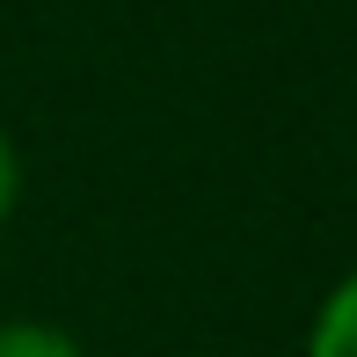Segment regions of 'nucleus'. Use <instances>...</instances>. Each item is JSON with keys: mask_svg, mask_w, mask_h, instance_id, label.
<instances>
[{"mask_svg": "<svg viewBox=\"0 0 357 357\" xmlns=\"http://www.w3.org/2000/svg\"><path fill=\"white\" fill-rule=\"evenodd\" d=\"M306 357H357V270L321 299L314 335H306Z\"/></svg>", "mask_w": 357, "mask_h": 357, "instance_id": "f257e3e1", "label": "nucleus"}, {"mask_svg": "<svg viewBox=\"0 0 357 357\" xmlns=\"http://www.w3.org/2000/svg\"><path fill=\"white\" fill-rule=\"evenodd\" d=\"M15 146H8V132H0V226H8V212H15Z\"/></svg>", "mask_w": 357, "mask_h": 357, "instance_id": "7ed1b4c3", "label": "nucleus"}, {"mask_svg": "<svg viewBox=\"0 0 357 357\" xmlns=\"http://www.w3.org/2000/svg\"><path fill=\"white\" fill-rule=\"evenodd\" d=\"M0 357H80V343L44 321H0Z\"/></svg>", "mask_w": 357, "mask_h": 357, "instance_id": "f03ea898", "label": "nucleus"}]
</instances>
